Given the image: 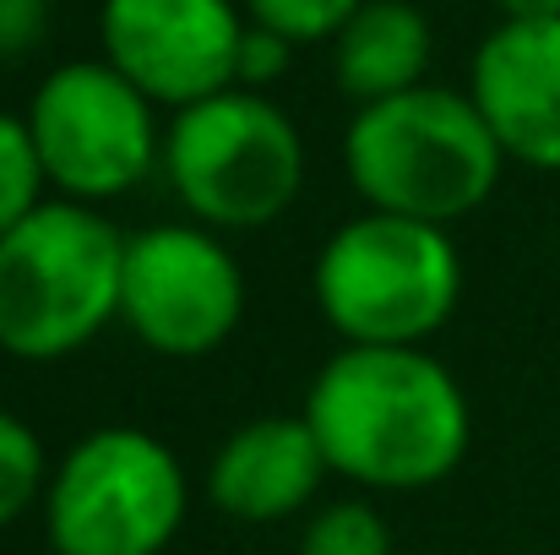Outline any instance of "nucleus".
I'll return each mask as SVG.
<instances>
[{
	"instance_id": "nucleus-1",
	"label": "nucleus",
	"mask_w": 560,
	"mask_h": 555,
	"mask_svg": "<svg viewBox=\"0 0 560 555\" xmlns=\"http://www.w3.org/2000/svg\"><path fill=\"white\" fill-rule=\"evenodd\" d=\"M300 414L327 469L360 490H430L463 469L474 441L463 381L424 344H343L316 370Z\"/></svg>"
},
{
	"instance_id": "nucleus-2",
	"label": "nucleus",
	"mask_w": 560,
	"mask_h": 555,
	"mask_svg": "<svg viewBox=\"0 0 560 555\" xmlns=\"http://www.w3.org/2000/svg\"><path fill=\"white\" fill-rule=\"evenodd\" d=\"M506 153L468 88H408L360 104L343 131V175L375 212L452 229L501 185Z\"/></svg>"
},
{
	"instance_id": "nucleus-3",
	"label": "nucleus",
	"mask_w": 560,
	"mask_h": 555,
	"mask_svg": "<svg viewBox=\"0 0 560 555\" xmlns=\"http://www.w3.org/2000/svg\"><path fill=\"white\" fill-rule=\"evenodd\" d=\"M126 234L88 201L49 196L0 240V349L27 366L82 355L120 322Z\"/></svg>"
},
{
	"instance_id": "nucleus-4",
	"label": "nucleus",
	"mask_w": 560,
	"mask_h": 555,
	"mask_svg": "<svg viewBox=\"0 0 560 555\" xmlns=\"http://www.w3.org/2000/svg\"><path fill=\"white\" fill-rule=\"evenodd\" d=\"M311 294L343 344L413 349L452 322L463 300V256L452 229L365 207L316 251Z\"/></svg>"
},
{
	"instance_id": "nucleus-5",
	"label": "nucleus",
	"mask_w": 560,
	"mask_h": 555,
	"mask_svg": "<svg viewBox=\"0 0 560 555\" xmlns=\"http://www.w3.org/2000/svg\"><path fill=\"white\" fill-rule=\"evenodd\" d=\"M159 170L196 223L234 234L294 207L305 185V142L283 104L250 88H223L170 115Z\"/></svg>"
},
{
	"instance_id": "nucleus-6",
	"label": "nucleus",
	"mask_w": 560,
	"mask_h": 555,
	"mask_svg": "<svg viewBox=\"0 0 560 555\" xmlns=\"http://www.w3.org/2000/svg\"><path fill=\"white\" fill-rule=\"evenodd\" d=\"M190 512L175 447L142 425H98L66 447L44 490L55 555H164Z\"/></svg>"
},
{
	"instance_id": "nucleus-7",
	"label": "nucleus",
	"mask_w": 560,
	"mask_h": 555,
	"mask_svg": "<svg viewBox=\"0 0 560 555\" xmlns=\"http://www.w3.org/2000/svg\"><path fill=\"white\" fill-rule=\"evenodd\" d=\"M27 137L38 148L49 196L115 201L164 164L159 104L131 88L104 55L55 66L27 99Z\"/></svg>"
},
{
	"instance_id": "nucleus-8",
	"label": "nucleus",
	"mask_w": 560,
	"mask_h": 555,
	"mask_svg": "<svg viewBox=\"0 0 560 555\" xmlns=\"http://www.w3.org/2000/svg\"><path fill=\"white\" fill-rule=\"evenodd\" d=\"M245 316V273L207 223H153L126 234L120 322L164 360L218 355Z\"/></svg>"
},
{
	"instance_id": "nucleus-9",
	"label": "nucleus",
	"mask_w": 560,
	"mask_h": 555,
	"mask_svg": "<svg viewBox=\"0 0 560 555\" xmlns=\"http://www.w3.org/2000/svg\"><path fill=\"white\" fill-rule=\"evenodd\" d=\"M245 11L234 0H104L98 55L159 109L234 88Z\"/></svg>"
},
{
	"instance_id": "nucleus-10",
	"label": "nucleus",
	"mask_w": 560,
	"mask_h": 555,
	"mask_svg": "<svg viewBox=\"0 0 560 555\" xmlns=\"http://www.w3.org/2000/svg\"><path fill=\"white\" fill-rule=\"evenodd\" d=\"M468 99L490 120L506 164L560 175V16L495 22L474 49Z\"/></svg>"
},
{
	"instance_id": "nucleus-11",
	"label": "nucleus",
	"mask_w": 560,
	"mask_h": 555,
	"mask_svg": "<svg viewBox=\"0 0 560 555\" xmlns=\"http://www.w3.org/2000/svg\"><path fill=\"white\" fill-rule=\"evenodd\" d=\"M327 474L332 469L305 414H261L218 441L207 463V501L223 518L261 529V523L300 518L316 501Z\"/></svg>"
},
{
	"instance_id": "nucleus-12",
	"label": "nucleus",
	"mask_w": 560,
	"mask_h": 555,
	"mask_svg": "<svg viewBox=\"0 0 560 555\" xmlns=\"http://www.w3.org/2000/svg\"><path fill=\"white\" fill-rule=\"evenodd\" d=\"M435 55L430 16L413 0H365L332 38V77L354 104H381L424 88Z\"/></svg>"
},
{
	"instance_id": "nucleus-13",
	"label": "nucleus",
	"mask_w": 560,
	"mask_h": 555,
	"mask_svg": "<svg viewBox=\"0 0 560 555\" xmlns=\"http://www.w3.org/2000/svg\"><path fill=\"white\" fill-rule=\"evenodd\" d=\"M49 452L38 441V430L0 408V529H11L22 512L44 507V490H49Z\"/></svg>"
},
{
	"instance_id": "nucleus-14",
	"label": "nucleus",
	"mask_w": 560,
	"mask_h": 555,
	"mask_svg": "<svg viewBox=\"0 0 560 555\" xmlns=\"http://www.w3.org/2000/svg\"><path fill=\"white\" fill-rule=\"evenodd\" d=\"M44 201H49V181H44L38 148L27 137V120L0 109V240Z\"/></svg>"
},
{
	"instance_id": "nucleus-15",
	"label": "nucleus",
	"mask_w": 560,
	"mask_h": 555,
	"mask_svg": "<svg viewBox=\"0 0 560 555\" xmlns=\"http://www.w3.org/2000/svg\"><path fill=\"white\" fill-rule=\"evenodd\" d=\"M300 555H392V523L371 501H332L311 512Z\"/></svg>"
},
{
	"instance_id": "nucleus-16",
	"label": "nucleus",
	"mask_w": 560,
	"mask_h": 555,
	"mask_svg": "<svg viewBox=\"0 0 560 555\" xmlns=\"http://www.w3.org/2000/svg\"><path fill=\"white\" fill-rule=\"evenodd\" d=\"M365 0H245V16L289 44H332Z\"/></svg>"
},
{
	"instance_id": "nucleus-17",
	"label": "nucleus",
	"mask_w": 560,
	"mask_h": 555,
	"mask_svg": "<svg viewBox=\"0 0 560 555\" xmlns=\"http://www.w3.org/2000/svg\"><path fill=\"white\" fill-rule=\"evenodd\" d=\"M294 49H300V44H289L283 33H272V27H261V22H250V16H245L240 60H234V88L267 93L272 82H283V77H289V66H294Z\"/></svg>"
},
{
	"instance_id": "nucleus-18",
	"label": "nucleus",
	"mask_w": 560,
	"mask_h": 555,
	"mask_svg": "<svg viewBox=\"0 0 560 555\" xmlns=\"http://www.w3.org/2000/svg\"><path fill=\"white\" fill-rule=\"evenodd\" d=\"M49 33V0H0V60H22Z\"/></svg>"
},
{
	"instance_id": "nucleus-19",
	"label": "nucleus",
	"mask_w": 560,
	"mask_h": 555,
	"mask_svg": "<svg viewBox=\"0 0 560 555\" xmlns=\"http://www.w3.org/2000/svg\"><path fill=\"white\" fill-rule=\"evenodd\" d=\"M501 5V22H556L560 0H495Z\"/></svg>"
}]
</instances>
